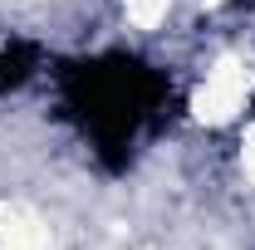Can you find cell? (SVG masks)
I'll return each mask as SVG.
<instances>
[{"label": "cell", "mask_w": 255, "mask_h": 250, "mask_svg": "<svg viewBox=\"0 0 255 250\" xmlns=\"http://www.w3.org/2000/svg\"><path fill=\"white\" fill-rule=\"evenodd\" d=\"M246 98H251V69L241 59H216L206 69V84H196V94H191V118L206 127H221L231 123L241 108H246Z\"/></svg>", "instance_id": "1"}, {"label": "cell", "mask_w": 255, "mask_h": 250, "mask_svg": "<svg viewBox=\"0 0 255 250\" xmlns=\"http://www.w3.org/2000/svg\"><path fill=\"white\" fill-rule=\"evenodd\" d=\"M0 250H49V226L25 211V216L15 221V231L0 241Z\"/></svg>", "instance_id": "2"}, {"label": "cell", "mask_w": 255, "mask_h": 250, "mask_svg": "<svg viewBox=\"0 0 255 250\" xmlns=\"http://www.w3.org/2000/svg\"><path fill=\"white\" fill-rule=\"evenodd\" d=\"M123 10L137 30H157L167 20V10H172V0H123Z\"/></svg>", "instance_id": "3"}, {"label": "cell", "mask_w": 255, "mask_h": 250, "mask_svg": "<svg viewBox=\"0 0 255 250\" xmlns=\"http://www.w3.org/2000/svg\"><path fill=\"white\" fill-rule=\"evenodd\" d=\"M241 167H246V182H255V127H246L241 137Z\"/></svg>", "instance_id": "4"}]
</instances>
